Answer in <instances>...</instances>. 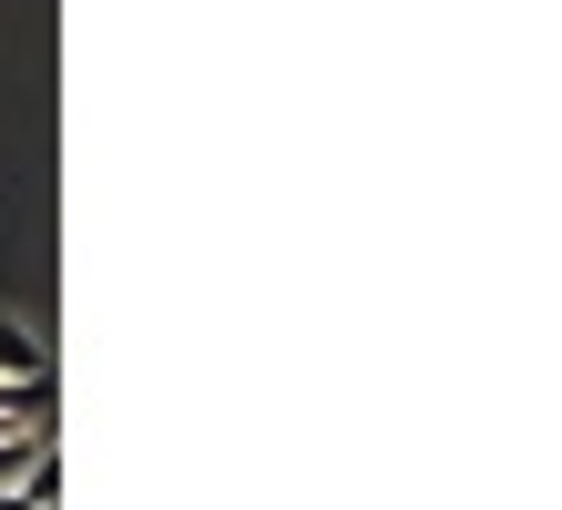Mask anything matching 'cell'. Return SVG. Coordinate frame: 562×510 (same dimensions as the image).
Returning a JSON list of instances; mask_svg holds the SVG:
<instances>
[{"label": "cell", "mask_w": 562, "mask_h": 510, "mask_svg": "<svg viewBox=\"0 0 562 510\" xmlns=\"http://www.w3.org/2000/svg\"><path fill=\"white\" fill-rule=\"evenodd\" d=\"M21 378H52V348L31 317H0V388H21Z\"/></svg>", "instance_id": "obj_1"}, {"label": "cell", "mask_w": 562, "mask_h": 510, "mask_svg": "<svg viewBox=\"0 0 562 510\" xmlns=\"http://www.w3.org/2000/svg\"><path fill=\"white\" fill-rule=\"evenodd\" d=\"M0 510H52V450L21 469V480H0Z\"/></svg>", "instance_id": "obj_2"}, {"label": "cell", "mask_w": 562, "mask_h": 510, "mask_svg": "<svg viewBox=\"0 0 562 510\" xmlns=\"http://www.w3.org/2000/svg\"><path fill=\"white\" fill-rule=\"evenodd\" d=\"M42 450H52V429H11V439H0V480H21Z\"/></svg>", "instance_id": "obj_3"}, {"label": "cell", "mask_w": 562, "mask_h": 510, "mask_svg": "<svg viewBox=\"0 0 562 510\" xmlns=\"http://www.w3.org/2000/svg\"><path fill=\"white\" fill-rule=\"evenodd\" d=\"M0 429H11V419H0Z\"/></svg>", "instance_id": "obj_4"}]
</instances>
